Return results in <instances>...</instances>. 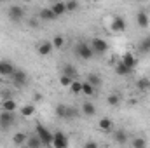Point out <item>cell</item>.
Listing matches in <instances>:
<instances>
[{"instance_id": "1", "label": "cell", "mask_w": 150, "mask_h": 148, "mask_svg": "<svg viewBox=\"0 0 150 148\" xmlns=\"http://www.w3.org/2000/svg\"><path fill=\"white\" fill-rule=\"evenodd\" d=\"M89 45H91L94 54H105L108 51V42L101 37H93L91 42H89Z\"/></svg>"}, {"instance_id": "2", "label": "cell", "mask_w": 150, "mask_h": 148, "mask_svg": "<svg viewBox=\"0 0 150 148\" xmlns=\"http://www.w3.org/2000/svg\"><path fill=\"white\" fill-rule=\"evenodd\" d=\"M74 51H75V54H77L80 59H84V61H87V59H91V58L94 56V52H93L91 45H89V44H86V42H80V44H77Z\"/></svg>"}, {"instance_id": "3", "label": "cell", "mask_w": 150, "mask_h": 148, "mask_svg": "<svg viewBox=\"0 0 150 148\" xmlns=\"http://www.w3.org/2000/svg\"><path fill=\"white\" fill-rule=\"evenodd\" d=\"M35 132L38 134V138L42 140V143H44V147L47 145V147H52V138H54V132H51L47 127H44L42 124H38L37 129H35Z\"/></svg>"}, {"instance_id": "4", "label": "cell", "mask_w": 150, "mask_h": 148, "mask_svg": "<svg viewBox=\"0 0 150 148\" xmlns=\"http://www.w3.org/2000/svg\"><path fill=\"white\" fill-rule=\"evenodd\" d=\"M126 19L122 18V16H115L112 19V23H110V28H112L113 33H122V32H126Z\"/></svg>"}, {"instance_id": "5", "label": "cell", "mask_w": 150, "mask_h": 148, "mask_svg": "<svg viewBox=\"0 0 150 148\" xmlns=\"http://www.w3.org/2000/svg\"><path fill=\"white\" fill-rule=\"evenodd\" d=\"M7 14H9V19L14 21V23H19V21L25 18V11H23L21 7H18V5H11Z\"/></svg>"}, {"instance_id": "6", "label": "cell", "mask_w": 150, "mask_h": 148, "mask_svg": "<svg viewBox=\"0 0 150 148\" xmlns=\"http://www.w3.org/2000/svg\"><path fill=\"white\" fill-rule=\"evenodd\" d=\"M14 124V111H7L4 110L0 113V127L2 129H7Z\"/></svg>"}, {"instance_id": "7", "label": "cell", "mask_w": 150, "mask_h": 148, "mask_svg": "<svg viewBox=\"0 0 150 148\" xmlns=\"http://www.w3.org/2000/svg\"><path fill=\"white\" fill-rule=\"evenodd\" d=\"M52 147H54V148H67V147H68V140H67V136H65L61 131L54 132V138H52Z\"/></svg>"}, {"instance_id": "8", "label": "cell", "mask_w": 150, "mask_h": 148, "mask_svg": "<svg viewBox=\"0 0 150 148\" xmlns=\"http://www.w3.org/2000/svg\"><path fill=\"white\" fill-rule=\"evenodd\" d=\"M14 70L16 68L11 61H0V77H12Z\"/></svg>"}, {"instance_id": "9", "label": "cell", "mask_w": 150, "mask_h": 148, "mask_svg": "<svg viewBox=\"0 0 150 148\" xmlns=\"http://www.w3.org/2000/svg\"><path fill=\"white\" fill-rule=\"evenodd\" d=\"M54 51V45H52V42H42V44H38L37 45V52L38 56H49L51 52Z\"/></svg>"}, {"instance_id": "10", "label": "cell", "mask_w": 150, "mask_h": 148, "mask_svg": "<svg viewBox=\"0 0 150 148\" xmlns=\"http://www.w3.org/2000/svg\"><path fill=\"white\" fill-rule=\"evenodd\" d=\"M56 115L61 117V118H70V117L75 115V111L70 106H67V105H58L56 106Z\"/></svg>"}, {"instance_id": "11", "label": "cell", "mask_w": 150, "mask_h": 148, "mask_svg": "<svg viewBox=\"0 0 150 148\" xmlns=\"http://www.w3.org/2000/svg\"><path fill=\"white\" fill-rule=\"evenodd\" d=\"M136 25H138V28H149L150 18L145 11H140V12L136 14Z\"/></svg>"}, {"instance_id": "12", "label": "cell", "mask_w": 150, "mask_h": 148, "mask_svg": "<svg viewBox=\"0 0 150 148\" xmlns=\"http://www.w3.org/2000/svg\"><path fill=\"white\" fill-rule=\"evenodd\" d=\"M12 80H14L16 85H25L26 80H28V77H26V73H25L23 70H14V73H12Z\"/></svg>"}, {"instance_id": "13", "label": "cell", "mask_w": 150, "mask_h": 148, "mask_svg": "<svg viewBox=\"0 0 150 148\" xmlns=\"http://www.w3.org/2000/svg\"><path fill=\"white\" fill-rule=\"evenodd\" d=\"M19 113H21V117H25V118L33 117V115H35V105H33V103H26V105H23V106L19 108Z\"/></svg>"}, {"instance_id": "14", "label": "cell", "mask_w": 150, "mask_h": 148, "mask_svg": "<svg viewBox=\"0 0 150 148\" xmlns=\"http://www.w3.org/2000/svg\"><path fill=\"white\" fill-rule=\"evenodd\" d=\"M136 89H138L140 92H149L150 91V78L149 77H142V78H138V82H136Z\"/></svg>"}, {"instance_id": "15", "label": "cell", "mask_w": 150, "mask_h": 148, "mask_svg": "<svg viewBox=\"0 0 150 148\" xmlns=\"http://www.w3.org/2000/svg\"><path fill=\"white\" fill-rule=\"evenodd\" d=\"M2 108L7 111H16L18 110V103H16V99H12L11 96L9 98H4V101H2Z\"/></svg>"}, {"instance_id": "16", "label": "cell", "mask_w": 150, "mask_h": 148, "mask_svg": "<svg viewBox=\"0 0 150 148\" xmlns=\"http://www.w3.org/2000/svg\"><path fill=\"white\" fill-rule=\"evenodd\" d=\"M131 72H133V68L126 66L122 61H119V63L115 65V73L120 75V77H127V75H131Z\"/></svg>"}, {"instance_id": "17", "label": "cell", "mask_w": 150, "mask_h": 148, "mask_svg": "<svg viewBox=\"0 0 150 148\" xmlns=\"http://www.w3.org/2000/svg\"><path fill=\"white\" fill-rule=\"evenodd\" d=\"M98 127H100L103 132H110V131H112V127H113L112 118H108V117H103V118L98 122Z\"/></svg>"}, {"instance_id": "18", "label": "cell", "mask_w": 150, "mask_h": 148, "mask_svg": "<svg viewBox=\"0 0 150 148\" xmlns=\"http://www.w3.org/2000/svg\"><path fill=\"white\" fill-rule=\"evenodd\" d=\"M51 9H52V12L59 18V16H63V14L67 12V4H65V2H54V4L51 5Z\"/></svg>"}, {"instance_id": "19", "label": "cell", "mask_w": 150, "mask_h": 148, "mask_svg": "<svg viewBox=\"0 0 150 148\" xmlns=\"http://www.w3.org/2000/svg\"><path fill=\"white\" fill-rule=\"evenodd\" d=\"M56 18H58V16L52 12L51 7H45V9L40 11V19H42V21H54Z\"/></svg>"}, {"instance_id": "20", "label": "cell", "mask_w": 150, "mask_h": 148, "mask_svg": "<svg viewBox=\"0 0 150 148\" xmlns=\"http://www.w3.org/2000/svg\"><path fill=\"white\" fill-rule=\"evenodd\" d=\"M120 61H122L126 66H129V68H134V66H136V63H138V61H136V56H134V54H131V52H126V54L122 56V59H120Z\"/></svg>"}, {"instance_id": "21", "label": "cell", "mask_w": 150, "mask_h": 148, "mask_svg": "<svg viewBox=\"0 0 150 148\" xmlns=\"http://www.w3.org/2000/svg\"><path fill=\"white\" fill-rule=\"evenodd\" d=\"M26 147H30V148H38V147H44V143H42V140L38 138V134L35 132V134H32V136L26 140Z\"/></svg>"}, {"instance_id": "22", "label": "cell", "mask_w": 150, "mask_h": 148, "mask_svg": "<svg viewBox=\"0 0 150 148\" xmlns=\"http://www.w3.org/2000/svg\"><path fill=\"white\" fill-rule=\"evenodd\" d=\"M113 141H115L117 145H126V143H127V134L119 129V131L113 132Z\"/></svg>"}, {"instance_id": "23", "label": "cell", "mask_w": 150, "mask_h": 148, "mask_svg": "<svg viewBox=\"0 0 150 148\" xmlns=\"http://www.w3.org/2000/svg\"><path fill=\"white\" fill-rule=\"evenodd\" d=\"M82 113H84L86 117H93V115L96 113V106H94L91 101H86V103H82Z\"/></svg>"}, {"instance_id": "24", "label": "cell", "mask_w": 150, "mask_h": 148, "mask_svg": "<svg viewBox=\"0 0 150 148\" xmlns=\"http://www.w3.org/2000/svg\"><path fill=\"white\" fill-rule=\"evenodd\" d=\"M61 73L68 75V77H72V78H77L79 72H77V68H75L74 65H70V63H65V65H63V72H61Z\"/></svg>"}, {"instance_id": "25", "label": "cell", "mask_w": 150, "mask_h": 148, "mask_svg": "<svg viewBox=\"0 0 150 148\" xmlns=\"http://www.w3.org/2000/svg\"><path fill=\"white\" fill-rule=\"evenodd\" d=\"M26 140H28V134L26 132H18V134H14V138H12V141H14V145H26Z\"/></svg>"}, {"instance_id": "26", "label": "cell", "mask_w": 150, "mask_h": 148, "mask_svg": "<svg viewBox=\"0 0 150 148\" xmlns=\"http://www.w3.org/2000/svg\"><path fill=\"white\" fill-rule=\"evenodd\" d=\"M94 91H96V87H94L93 84H89L87 80H86V82H82V94H86V96H93V94H94Z\"/></svg>"}, {"instance_id": "27", "label": "cell", "mask_w": 150, "mask_h": 148, "mask_svg": "<svg viewBox=\"0 0 150 148\" xmlns=\"http://www.w3.org/2000/svg\"><path fill=\"white\" fill-rule=\"evenodd\" d=\"M138 49H140L143 54H149V52H150V35H149V37H145L142 42H140Z\"/></svg>"}, {"instance_id": "28", "label": "cell", "mask_w": 150, "mask_h": 148, "mask_svg": "<svg viewBox=\"0 0 150 148\" xmlns=\"http://www.w3.org/2000/svg\"><path fill=\"white\" fill-rule=\"evenodd\" d=\"M107 103H108L110 106H119V105H120V96H119L117 92L108 94V98H107Z\"/></svg>"}, {"instance_id": "29", "label": "cell", "mask_w": 150, "mask_h": 148, "mask_svg": "<svg viewBox=\"0 0 150 148\" xmlns=\"http://www.w3.org/2000/svg\"><path fill=\"white\" fill-rule=\"evenodd\" d=\"M68 89H70V91H72L74 94H82V82H79L77 78H74Z\"/></svg>"}, {"instance_id": "30", "label": "cell", "mask_w": 150, "mask_h": 148, "mask_svg": "<svg viewBox=\"0 0 150 148\" xmlns=\"http://www.w3.org/2000/svg\"><path fill=\"white\" fill-rule=\"evenodd\" d=\"M51 42H52L54 49H63V45H65V37H63V35H54Z\"/></svg>"}, {"instance_id": "31", "label": "cell", "mask_w": 150, "mask_h": 148, "mask_svg": "<svg viewBox=\"0 0 150 148\" xmlns=\"http://www.w3.org/2000/svg\"><path fill=\"white\" fill-rule=\"evenodd\" d=\"M131 147L133 148H145L147 147V140L145 138H133L131 140Z\"/></svg>"}, {"instance_id": "32", "label": "cell", "mask_w": 150, "mask_h": 148, "mask_svg": "<svg viewBox=\"0 0 150 148\" xmlns=\"http://www.w3.org/2000/svg\"><path fill=\"white\" fill-rule=\"evenodd\" d=\"M87 82H89V84H93L94 87H98V85L101 84V78H100V75H98V73H89V75H87Z\"/></svg>"}, {"instance_id": "33", "label": "cell", "mask_w": 150, "mask_h": 148, "mask_svg": "<svg viewBox=\"0 0 150 148\" xmlns=\"http://www.w3.org/2000/svg\"><path fill=\"white\" fill-rule=\"evenodd\" d=\"M67 4V12H75V11H79V2L77 0H68V2H65Z\"/></svg>"}, {"instance_id": "34", "label": "cell", "mask_w": 150, "mask_h": 148, "mask_svg": "<svg viewBox=\"0 0 150 148\" xmlns=\"http://www.w3.org/2000/svg\"><path fill=\"white\" fill-rule=\"evenodd\" d=\"M72 77H68V75L61 73V77H59V84H61V87H70V84H72Z\"/></svg>"}, {"instance_id": "35", "label": "cell", "mask_w": 150, "mask_h": 148, "mask_svg": "<svg viewBox=\"0 0 150 148\" xmlns=\"http://www.w3.org/2000/svg\"><path fill=\"white\" fill-rule=\"evenodd\" d=\"M84 147H86V148H96V147H98V143H94V141H87Z\"/></svg>"}, {"instance_id": "36", "label": "cell", "mask_w": 150, "mask_h": 148, "mask_svg": "<svg viewBox=\"0 0 150 148\" xmlns=\"http://www.w3.org/2000/svg\"><path fill=\"white\" fill-rule=\"evenodd\" d=\"M93 2H96V4H100V2H103V0H93Z\"/></svg>"}, {"instance_id": "37", "label": "cell", "mask_w": 150, "mask_h": 148, "mask_svg": "<svg viewBox=\"0 0 150 148\" xmlns=\"http://www.w3.org/2000/svg\"><path fill=\"white\" fill-rule=\"evenodd\" d=\"M23 2H28V0H23Z\"/></svg>"}, {"instance_id": "38", "label": "cell", "mask_w": 150, "mask_h": 148, "mask_svg": "<svg viewBox=\"0 0 150 148\" xmlns=\"http://www.w3.org/2000/svg\"><path fill=\"white\" fill-rule=\"evenodd\" d=\"M0 2H5V0H0Z\"/></svg>"}]
</instances>
